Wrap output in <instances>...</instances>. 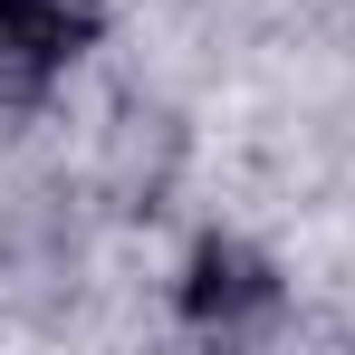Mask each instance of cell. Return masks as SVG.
Masks as SVG:
<instances>
[{
  "label": "cell",
  "mask_w": 355,
  "mask_h": 355,
  "mask_svg": "<svg viewBox=\"0 0 355 355\" xmlns=\"http://www.w3.org/2000/svg\"><path fill=\"white\" fill-rule=\"evenodd\" d=\"M279 297H288V279L250 250V240L231 231H202L192 250H182V279H173V307L182 327H202V336H240V327H269L279 317Z\"/></svg>",
  "instance_id": "1"
},
{
  "label": "cell",
  "mask_w": 355,
  "mask_h": 355,
  "mask_svg": "<svg viewBox=\"0 0 355 355\" xmlns=\"http://www.w3.org/2000/svg\"><path fill=\"white\" fill-rule=\"evenodd\" d=\"M96 39H106V0H0V49L49 77L77 67Z\"/></svg>",
  "instance_id": "2"
}]
</instances>
